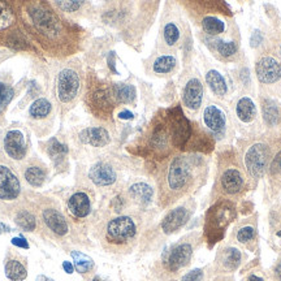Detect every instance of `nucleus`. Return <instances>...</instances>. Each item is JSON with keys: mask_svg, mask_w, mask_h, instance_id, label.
<instances>
[{"mask_svg": "<svg viewBox=\"0 0 281 281\" xmlns=\"http://www.w3.org/2000/svg\"><path fill=\"white\" fill-rule=\"evenodd\" d=\"M199 169V162H195L189 156H177L172 160L166 175L167 197H180L190 190Z\"/></svg>", "mask_w": 281, "mask_h": 281, "instance_id": "f257e3e1", "label": "nucleus"}, {"mask_svg": "<svg viewBox=\"0 0 281 281\" xmlns=\"http://www.w3.org/2000/svg\"><path fill=\"white\" fill-rule=\"evenodd\" d=\"M137 234V225L130 216H117L107 224L106 238L115 245L126 244Z\"/></svg>", "mask_w": 281, "mask_h": 281, "instance_id": "f03ea898", "label": "nucleus"}, {"mask_svg": "<svg viewBox=\"0 0 281 281\" xmlns=\"http://www.w3.org/2000/svg\"><path fill=\"white\" fill-rule=\"evenodd\" d=\"M80 90V77L76 71L71 68L62 69L57 76L56 94L61 103H69L76 98Z\"/></svg>", "mask_w": 281, "mask_h": 281, "instance_id": "7ed1b4c3", "label": "nucleus"}, {"mask_svg": "<svg viewBox=\"0 0 281 281\" xmlns=\"http://www.w3.org/2000/svg\"><path fill=\"white\" fill-rule=\"evenodd\" d=\"M269 158L268 147L264 144H255L250 147L245 156V163L250 176L254 178H259L264 173Z\"/></svg>", "mask_w": 281, "mask_h": 281, "instance_id": "20e7f679", "label": "nucleus"}, {"mask_svg": "<svg viewBox=\"0 0 281 281\" xmlns=\"http://www.w3.org/2000/svg\"><path fill=\"white\" fill-rule=\"evenodd\" d=\"M21 193L19 178L8 167L0 166V199L13 200Z\"/></svg>", "mask_w": 281, "mask_h": 281, "instance_id": "39448f33", "label": "nucleus"}, {"mask_svg": "<svg viewBox=\"0 0 281 281\" xmlns=\"http://www.w3.org/2000/svg\"><path fill=\"white\" fill-rule=\"evenodd\" d=\"M258 80L263 84H273L281 78L280 62L273 57H263L256 62L255 66Z\"/></svg>", "mask_w": 281, "mask_h": 281, "instance_id": "423d86ee", "label": "nucleus"}, {"mask_svg": "<svg viewBox=\"0 0 281 281\" xmlns=\"http://www.w3.org/2000/svg\"><path fill=\"white\" fill-rule=\"evenodd\" d=\"M6 153L15 160H22L26 155L25 138L20 130H10L4 138Z\"/></svg>", "mask_w": 281, "mask_h": 281, "instance_id": "0eeeda50", "label": "nucleus"}, {"mask_svg": "<svg viewBox=\"0 0 281 281\" xmlns=\"http://www.w3.org/2000/svg\"><path fill=\"white\" fill-rule=\"evenodd\" d=\"M89 177L98 186H108L116 181V172L107 163H97L94 164L89 172Z\"/></svg>", "mask_w": 281, "mask_h": 281, "instance_id": "6e6552de", "label": "nucleus"}, {"mask_svg": "<svg viewBox=\"0 0 281 281\" xmlns=\"http://www.w3.org/2000/svg\"><path fill=\"white\" fill-rule=\"evenodd\" d=\"M222 189L227 194H237L244 189L245 178L237 168H228L223 172L220 178Z\"/></svg>", "mask_w": 281, "mask_h": 281, "instance_id": "1a4fd4ad", "label": "nucleus"}, {"mask_svg": "<svg viewBox=\"0 0 281 281\" xmlns=\"http://www.w3.org/2000/svg\"><path fill=\"white\" fill-rule=\"evenodd\" d=\"M191 254H193V246L190 244L177 245L175 249L172 250L168 256V268L171 271H178L180 268L185 267L187 263L190 262Z\"/></svg>", "mask_w": 281, "mask_h": 281, "instance_id": "9d476101", "label": "nucleus"}, {"mask_svg": "<svg viewBox=\"0 0 281 281\" xmlns=\"http://www.w3.org/2000/svg\"><path fill=\"white\" fill-rule=\"evenodd\" d=\"M189 219V209L186 207H177V208L172 209L168 215L163 219L162 229L164 233L171 234L180 229Z\"/></svg>", "mask_w": 281, "mask_h": 281, "instance_id": "9b49d317", "label": "nucleus"}, {"mask_svg": "<svg viewBox=\"0 0 281 281\" xmlns=\"http://www.w3.org/2000/svg\"><path fill=\"white\" fill-rule=\"evenodd\" d=\"M202 98H203V86L200 84V81L198 78H191L190 81L187 82L186 86H185L184 95H182V99H184L185 106L189 109H195L199 108L200 103H202Z\"/></svg>", "mask_w": 281, "mask_h": 281, "instance_id": "f8f14e48", "label": "nucleus"}, {"mask_svg": "<svg viewBox=\"0 0 281 281\" xmlns=\"http://www.w3.org/2000/svg\"><path fill=\"white\" fill-rule=\"evenodd\" d=\"M68 211L77 219L86 218L91 211V202L88 194L84 191L73 194L68 200Z\"/></svg>", "mask_w": 281, "mask_h": 281, "instance_id": "ddd939ff", "label": "nucleus"}, {"mask_svg": "<svg viewBox=\"0 0 281 281\" xmlns=\"http://www.w3.org/2000/svg\"><path fill=\"white\" fill-rule=\"evenodd\" d=\"M80 139L82 144L103 147L109 142V134L104 128H88L80 133Z\"/></svg>", "mask_w": 281, "mask_h": 281, "instance_id": "4468645a", "label": "nucleus"}, {"mask_svg": "<svg viewBox=\"0 0 281 281\" xmlns=\"http://www.w3.org/2000/svg\"><path fill=\"white\" fill-rule=\"evenodd\" d=\"M203 120L209 130L220 133L225 128V116L222 109L216 106H208L204 109L203 113Z\"/></svg>", "mask_w": 281, "mask_h": 281, "instance_id": "2eb2a0df", "label": "nucleus"}, {"mask_svg": "<svg viewBox=\"0 0 281 281\" xmlns=\"http://www.w3.org/2000/svg\"><path fill=\"white\" fill-rule=\"evenodd\" d=\"M43 220L47 227L53 232V233L64 236L68 232V224L64 216L55 208H46L43 211Z\"/></svg>", "mask_w": 281, "mask_h": 281, "instance_id": "dca6fc26", "label": "nucleus"}, {"mask_svg": "<svg viewBox=\"0 0 281 281\" xmlns=\"http://www.w3.org/2000/svg\"><path fill=\"white\" fill-rule=\"evenodd\" d=\"M129 193H130L131 198L140 204L150 203L154 195V190L151 189L150 185L145 184V182H137V184L131 185Z\"/></svg>", "mask_w": 281, "mask_h": 281, "instance_id": "f3484780", "label": "nucleus"}, {"mask_svg": "<svg viewBox=\"0 0 281 281\" xmlns=\"http://www.w3.org/2000/svg\"><path fill=\"white\" fill-rule=\"evenodd\" d=\"M236 113L241 121L251 122L256 115L255 104L250 98H241L236 107Z\"/></svg>", "mask_w": 281, "mask_h": 281, "instance_id": "a211bd4d", "label": "nucleus"}, {"mask_svg": "<svg viewBox=\"0 0 281 281\" xmlns=\"http://www.w3.org/2000/svg\"><path fill=\"white\" fill-rule=\"evenodd\" d=\"M206 81L208 84L209 89L219 95V97H222V95H225L227 94V82H225L224 77H223L218 71H209L208 73L206 75Z\"/></svg>", "mask_w": 281, "mask_h": 281, "instance_id": "6ab92c4d", "label": "nucleus"}, {"mask_svg": "<svg viewBox=\"0 0 281 281\" xmlns=\"http://www.w3.org/2000/svg\"><path fill=\"white\" fill-rule=\"evenodd\" d=\"M51 103L47 99H37L34 103L30 106V109H29V113L33 119H44L47 116L50 115L51 112Z\"/></svg>", "mask_w": 281, "mask_h": 281, "instance_id": "aec40b11", "label": "nucleus"}, {"mask_svg": "<svg viewBox=\"0 0 281 281\" xmlns=\"http://www.w3.org/2000/svg\"><path fill=\"white\" fill-rule=\"evenodd\" d=\"M6 275L12 281H22L28 276V272L19 260H10L6 264Z\"/></svg>", "mask_w": 281, "mask_h": 281, "instance_id": "412c9836", "label": "nucleus"}, {"mask_svg": "<svg viewBox=\"0 0 281 281\" xmlns=\"http://www.w3.org/2000/svg\"><path fill=\"white\" fill-rule=\"evenodd\" d=\"M116 99L122 103H131L135 99V89L134 86L126 84H119L113 88Z\"/></svg>", "mask_w": 281, "mask_h": 281, "instance_id": "4be33fe9", "label": "nucleus"}, {"mask_svg": "<svg viewBox=\"0 0 281 281\" xmlns=\"http://www.w3.org/2000/svg\"><path fill=\"white\" fill-rule=\"evenodd\" d=\"M46 178V172L39 166H30L25 171V180L31 186H42Z\"/></svg>", "mask_w": 281, "mask_h": 281, "instance_id": "5701e85b", "label": "nucleus"}, {"mask_svg": "<svg viewBox=\"0 0 281 281\" xmlns=\"http://www.w3.org/2000/svg\"><path fill=\"white\" fill-rule=\"evenodd\" d=\"M176 57L172 56V55H164V56H160L154 61L153 69L155 73H160V75H164V73H169L172 69L176 66Z\"/></svg>", "mask_w": 281, "mask_h": 281, "instance_id": "b1692460", "label": "nucleus"}, {"mask_svg": "<svg viewBox=\"0 0 281 281\" xmlns=\"http://www.w3.org/2000/svg\"><path fill=\"white\" fill-rule=\"evenodd\" d=\"M202 26L204 29V31L211 35L220 34L225 29L224 22L220 19H218V17H214V16H208L206 19H203Z\"/></svg>", "mask_w": 281, "mask_h": 281, "instance_id": "393cba45", "label": "nucleus"}, {"mask_svg": "<svg viewBox=\"0 0 281 281\" xmlns=\"http://www.w3.org/2000/svg\"><path fill=\"white\" fill-rule=\"evenodd\" d=\"M72 258L73 262H75L76 269H77L80 273H86V272H89L94 267L93 259L89 258L88 255L80 253V251H73Z\"/></svg>", "mask_w": 281, "mask_h": 281, "instance_id": "a878e982", "label": "nucleus"}, {"mask_svg": "<svg viewBox=\"0 0 281 281\" xmlns=\"http://www.w3.org/2000/svg\"><path fill=\"white\" fill-rule=\"evenodd\" d=\"M241 263V253L237 249L231 247V249L224 250L223 254V264L225 268L228 269H236L238 267V264Z\"/></svg>", "mask_w": 281, "mask_h": 281, "instance_id": "bb28decb", "label": "nucleus"}, {"mask_svg": "<svg viewBox=\"0 0 281 281\" xmlns=\"http://www.w3.org/2000/svg\"><path fill=\"white\" fill-rule=\"evenodd\" d=\"M16 223L21 227L22 229L25 231H34L35 227H37V222H35V218L31 215L28 211H21L19 213V215L16 216Z\"/></svg>", "mask_w": 281, "mask_h": 281, "instance_id": "cd10ccee", "label": "nucleus"}, {"mask_svg": "<svg viewBox=\"0 0 281 281\" xmlns=\"http://www.w3.org/2000/svg\"><path fill=\"white\" fill-rule=\"evenodd\" d=\"M13 20H15V15H13L11 7L0 2V30L8 28L13 22Z\"/></svg>", "mask_w": 281, "mask_h": 281, "instance_id": "c85d7f7f", "label": "nucleus"}, {"mask_svg": "<svg viewBox=\"0 0 281 281\" xmlns=\"http://www.w3.org/2000/svg\"><path fill=\"white\" fill-rule=\"evenodd\" d=\"M216 50L219 53L224 57H228L237 52L238 47L236 42H225V41H216Z\"/></svg>", "mask_w": 281, "mask_h": 281, "instance_id": "c756f323", "label": "nucleus"}, {"mask_svg": "<svg viewBox=\"0 0 281 281\" xmlns=\"http://www.w3.org/2000/svg\"><path fill=\"white\" fill-rule=\"evenodd\" d=\"M178 38H180V30H178V28L175 24L168 22L164 26V41H166V43L168 46H173L178 41Z\"/></svg>", "mask_w": 281, "mask_h": 281, "instance_id": "7c9ffc66", "label": "nucleus"}, {"mask_svg": "<svg viewBox=\"0 0 281 281\" xmlns=\"http://www.w3.org/2000/svg\"><path fill=\"white\" fill-rule=\"evenodd\" d=\"M263 115H264V120L267 121V124L273 125L277 122L278 120V111L276 108V106L271 102H265L263 106Z\"/></svg>", "mask_w": 281, "mask_h": 281, "instance_id": "2f4dec72", "label": "nucleus"}, {"mask_svg": "<svg viewBox=\"0 0 281 281\" xmlns=\"http://www.w3.org/2000/svg\"><path fill=\"white\" fill-rule=\"evenodd\" d=\"M13 98V89L8 85L0 82V112L8 106Z\"/></svg>", "mask_w": 281, "mask_h": 281, "instance_id": "473e14b6", "label": "nucleus"}, {"mask_svg": "<svg viewBox=\"0 0 281 281\" xmlns=\"http://www.w3.org/2000/svg\"><path fill=\"white\" fill-rule=\"evenodd\" d=\"M254 236H255V231L253 227H244L237 232V241L241 244H246L253 240Z\"/></svg>", "mask_w": 281, "mask_h": 281, "instance_id": "72a5a7b5", "label": "nucleus"}, {"mask_svg": "<svg viewBox=\"0 0 281 281\" xmlns=\"http://www.w3.org/2000/svg\"><path fill=\"white\" fill-rule=\"evenodd\" d=\"M57 4H59L60 8H62L66 12H75L82 6L81 2H60Z\"/></svg>", "mask_w": 281, "mask_h": 281, "instance_id": "f704fd0d", "label": "nucleus"}, {"mask_svg": "<svg viewBox=\"0 0 281 281\" xmlns=\"http://www.w3.org/2000/svg\"><path fill=\"white\" fill-rule=\"evenodd\" d=\"M202 278V271L200 269H193L182 277L181 281H199Z\"/></svg>", "mask_w": 281, "mask_h": 281, "instance_id": "c9c22d12", "label": "nucleus"}, {"mask_svg": "<svg viewBox=\"0 0 281 281\" xmlns=\"http://www.w3.org/2000/svg\"><path fill=\"white\" fill-rule=\"evenodd\" d=\"M262 33H260L259 30H255L253 33V35H251V39H250V44H251V47H256L259 46L260 43H262Z\"/></svg>", "mask_w": 281, "mask_h": 281, "instance_id": "e433bc0d", "label": "nucleus"}, {"mask_svg": "<svg viewBox=\"0 0 281 281\" xmlns=\"http://www.w3.org/2000/svg\"><path fill=\"white\" fill-rule=\"evenodd\" d=\"M281 171V151L276 155V158L273 159L271 164V172L272 173H277Z\"/></svg>", "mask_w": 281, "mask_h": 281, "instance_id": "4c0bfd02", "label": "nucleus"}, {"mask_svg": "<svg viewBox=\"0 0 281 281\" xmlns=\"http://www.w3.org/2000/svg\"><path fill=\"white\" fill-rule=\"evenodd\" d=\"M12 244L15 245V246L24 247V249H29L28 241H26L24 237H15V238H13V240H12Z\"/></svg>", "mask_w": 281, "mask_h": 281, "instance_id": "58836bf2", "label": "nucleus"}, {"mask_svg": "<svg viewBox=\"0 0 281 281\" xmlns=\"http://www.w3.org/2000/svg\"><path fill=\"white\" fill-rule=\"evenodd\" d=\"M119 117L122 120H131L133 119V113L130 111H122L119 113Z\"/></svg>", "mask_w": 281, "mask_h": 281, "instance_id": "ea45409f", "label": "nucleus"}, {"mask_svg": "<svg viewBox=\"0 0 281 281\" xmlns=\"http://www.w3.org/2000/svg\"><path fill=\"white\" fill-rule=\"evenodd\" d=\"M62 268L65 269L66 273H72V272H73V265H72V263L64 262V263H62Z\"/></svg>", "mask_w": 281, "mask_h": 281, "instance_id": "a19ab883", "label": "nucleus"}, {"mask_svg": "<svg viewBox=\"0 0 281 281\" xmlns=\"http://www.w3.org/2000/svg\"><path fill=\"white\" fill-rule=\"evenodd\" d=\"M275 273H276V277H277L278 280H281V260H280V262H278V264L276 265Z\"/></svg>", "mask_w": 281, "mask_h": 281, "instance_id": "79ce46f5", "label": "nucleus"}, {"mask_svg": "<svg viewBox=\"0 0 281 281\" xmlns=\"http://www.w3.org/2000/svg\"><path fill=\"white\" fill-rule=\"evenodd\" d=\"M246 281H264L262 277H258V276L255 275H250L249 277H247Z\"/></svg>", "mask_w": 281, "mask_h": 281, "instance_id": "37998d69", "label": "nucleus"}, {"mask_svg": "<svg viewBox=\"0 0 281 281\" xmlns=\"http://www.w3.org/2000/svg\"><path fill=\"white\" fill-rule=\"evenodd\" d=\"M277 236H278V237H281V232H278V233H277Z\"/></svg>", "mask_w": 281, "mask_h": 281, "instance_id": "c03bdc74", "label": "nucleus"}]
</instances>
